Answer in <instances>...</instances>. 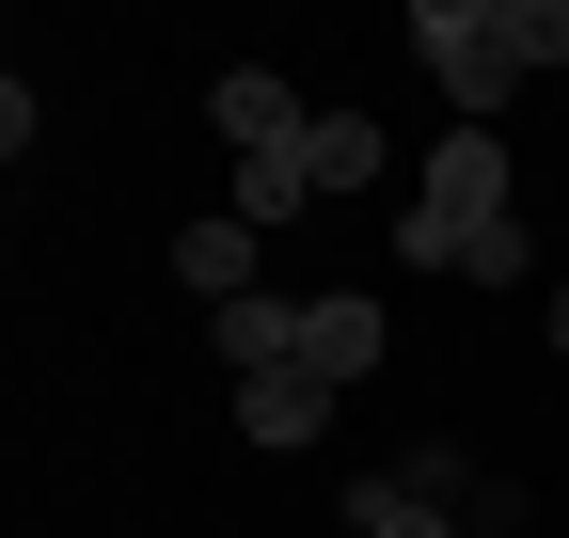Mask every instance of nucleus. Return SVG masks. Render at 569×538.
<instances>
[{"label": "nucleus", "mask_w": 569, "mask_h": 538, "mask_svg": "<svg viewBox=\"0 0 569 538\" xmlns=\"http://www.w3.org/2000/svg\"><path fill=\"white\" fill-rule=\"evenodd\" d=\"M411 491L443 507L459 538H507V522H522V491H507V476H475V459H443V444H411Z\"/></svg>", "instance_id": "5"}, {"label": "nucleus", "mask_w": 569, "mask_h": 538, "mask_svg": "<svg viewBox=\"0 0 569 538\" xmlns=\"http://www.w3.org/2000/svg\"><path fill=\"white\" fill-rule=\"evenodd\" d=\"M301 190L332 207V190H380V127L365 111H317V143H301Z\"/></svg>", "instance_id": "8"}, {"label": "nucleus", "mask_w": 569, "mask_h": 538, "mask_svg": "<svg viewBox=\"0 0 569 538\" xmlns=\"http://www.w3.org/2000/svg\"><path fill=\"white\" fill-rule=\"evenodd\" d=\"M411 48L459 96V127H490L538 63H569V0H411Z\"/></svg>", "instance_id": "1"}, {"label": "nucleus", "mask_w": 569, "mask_h": 538, "mask_svg": "<svg viewBox=\"0 0 569 538\" xmlns=\"http://www.w3.org/2000/svg\"><path fill=\"white\" fill-rule=\"evenodd\" d=\"M553 349H569V286H553Z\"/></svg>", "instance_id": "11"}, {"label": "nucleus", "mask_w": 569, "mask_h": 538, "mask_svg": "<svg viewBox=\"0 0 569 538\" xmlns=\"http://www.w3.org/2000/svg\"><path fill=\"white\" fill-rule=\"evenodd\" d=\"M365 365H380V301H301V380H332V396H348Z\"/></svg>", "instance_id": "6"}, {"label": "nucleus", "mask_w": 569, "mask_h": 538, "mask_svg": "<svg viewBox=\"0 0 569 538\" xmlns=\"http://www.w3.org/2000/svg\"><path fill=\"white\" fill-rule=\"evenodd\" d=\"M174 286H190L206 317H222V301H253V222H238V207H206V222L174 238Z\"/></svg>", "instance_id": "4"}, {"label": "nucleus", "mask_w": 569, "mask_h": 538, "mask_svg": "<svg viewBox=\"0 0 569 538\" xmlns=\"http://www.w3.org/2000/svg\"><path fill=\"white\" fill-rule=\"evenodd\" d=\"M490 222H507V143H490V127L427 143V159H411V222H396V253H411V269H459Z\"/></svg>", "instance_id": "2"}, {"label": "nucleus", "mask_w": 569, "mask_h": 538, "mask_svg": "<svg viewBox=\"0 0 569 538\" xmlns=\"http://www.w3.org/2000/svg\"><path fill=\"white\" fill-rule=\"evenodd\" d=\"M284 207H317V190H301V159H238V222H253V238H269V222H284Z\"/></svg>", "instance_id": "10"}, {"label": "nucleus", "mask_w": 569, "mask_h": 538, "mask_svg": "<svg viewBox=\"0 0 569 538\" xmlns=\"http://www.w3.org/2000/svg\"><path fill=\"white\" fill-rule=\"evenodd\" d=\"M238 428H253V444H317V428H332V380H301V365L238 380Z\"/></svg>", "instance_id": "7"}, {"label": "nucleus", "mask_w": 569, "mask_h": 538, "mask_svg": "<svg viewBox=\"0 0 569 538\" xmlns=\"http://www.w3.org/2000/svg\"><path fill=\"white\" fill-rule=\"evenodd\" d=\"M348 522H365V538H459V522L427 507L411 476H365V491H348Z\"/></svg>", "instance_id": "9"}, {"label": "nucleus", "mask_w": 569, "mask_h": 538, "mask_svg": "<svg viewBox=\"0 0 569 538\" xmlns=\"http://www.w3.org/2000/svg\"><path fill=\"white\" fill-rule=\"evenodd\" d=\"M206 127H222L238 159H301V143H317V111L284 96L269 63H222V80H206Z\"/></svg>", "instance_id": "3"}]
</instances>
